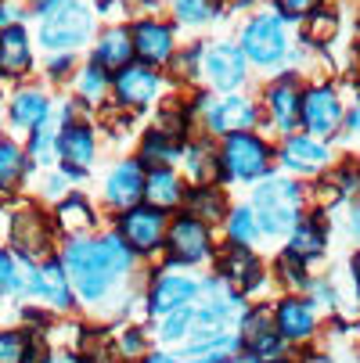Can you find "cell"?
Segmentation results:
<instances>
[{
    "mask_svg": "<svg viewBox=\"0 0 360 363\" xmlns=\"http://www.w3.org/2000/svg\"><path fill=\"white\" fill-rule=\"evenodd\" d=\"M69 284L80 302L101 306L133 270L141 259L119 241L116 230H94L87 238H69L58 248Z\"/></svg>",
    "mask_w": 360,
    "mask_h": 363,
    "instance_id": "1",
    "label": "cell"
},
{
    "mask_svg": "<svg viewBox=\"0 0 360 363\" xmlns=\"http://www.w3.org/2000/svg\"><path fill=\"white\" fill-rule=\"evenodd\" d=\"M249 205L263 238H288L299 216L310 209V184H302L299 177H288V173H271L252 184Z\"/></svg>",
    "mask_w": 360,
    "mask_h": 363,
    "instance_id": "2",
    "label": "cell"
},
{
    "mask_svg": "<svg viewBox=\"0 0 360 363\" xmlns=\"http://www.w3.org/2000/svg\"><path fill=\"white\" fill-rule=\"evenodd\" d=\"M8 248H15L26 263H40L47 255H58L62 238L58 227L50 220V209L33 198V194H18L8 198V234H4Z\"/></svg>",
    "mask_w": 360,
    "mask_h": 363,
    "instance_id": "3",
    "label": "cell"
},
{
    "mask_svg": "<svg viewBox=\"0 0 360 363\" xmlns=\"http://www.w3.org/2000/svg\"><path fill=\"white\" fill-rule=\"evenodd\" d=\"M217 155H220V184L224 187H238V184L252 187L256 180L278 173L274 140L263 137L260 130H241V133L220 137Z\"/></svg>",
    "mask_w": 360,
    "mask_h": 363,
    "instance_id": "4",
    "label": "cell"
},
{
    "mask_svg": "<svg viewBox=\"0 0 360 363\" xmlns=\"http://www.w3.org/2000/svg\"><path fill=\"white\" fill-rule=\"evenodd\" d=\"M36 40L47 55H76L94 40V8L87 0H58L36 15Z\"/></svg>",
    "mask_w": 360,
    "mask_h": 363,
    "instance_id": "5",
    "label": "cell"
},
{
    "mask_svg": "<svg viewBox=\"0 0 360 363\" xmlns=\"http://www.w3.org/2000/svg\"><path fill=\"white\" fill-rule=\"evenodd\" d=\"M217 255V238L213 227L202 223L187 213H173L166 223V241H163V267L173 270H191V267H205Z\"/></svg>",
    "mask_w": 360,
    "mask_h": 363,
    "instance_id": "6",
    "label": "cell"
},
{
    "mask_svg": "<svg viewBox=\"0 0 360 363\" xmlns=\"http://www.w3.org/2000/svg\"><path fill=\"white\" fill-rule=\"evenodd\" d=\"M166 90H170V76L166 69H151V65H126L123 72L112 76V105L130 112V116H141L148 108H159L166 101Z\"/></svg>",
    "mask_w": 360,
    "mask_h": 363,
    "instance_id": "7",
    "label": "cell"
},
{
    "mask_svg": "<svg viewBox=\"0 0 360 363\" xmlns=\"http://www.w3.org/2000/svg\"><path fill=\"white\" fill-rule=\"evenodd\" d=\"M238 47L245 62L260 65V69H278L285 58H288V22L278 15V11H260L252 15L245 26H241V36H238Z\"/></svg>",
    "mask_w": 360,
    "mask_h": 363,
    "instance_id": "8",
    "label": "cell"
},
{
    "mask_svg": "<svg viewBox=\"0 0 360 363\" xmlns=\"http://www.w3.org/2000/svg\"><path fill=\"white\" fill-rule=\"evenodd\" d=\"M342 123H346L342 90L328 79L306 83L302 101H299V130L310 133V137H321V140H332V137L342 133Z\"/></svg>",
    "mask_w": 360,
    "mask_h": 363,
    "instance_id": "9",
    "label": "cell"
},
{
    "mask_svg": "<svg viewBox=\"0 0 360 363\" xmlns=\"http://www.w3.org/2000/svg\"><path fill=\"white\" fill-rule=\"evenodd\" d=\"M101 155V137L94 130V119H65L62 116V133H58V173L69 177V184H83Z\"/></svg>",
    "mask_w": 360,
    "mask_h": 363,
    "instance_id": "10",
    "label": "cell"
},
{
    "mask_svg": "<svg viewBox=\"0 0 360 363\" xmlns=\"http://www.w3.org/2000/svg\"><path fill=\"white\" fill-rule=\"evenodd\" d=\"M263 126V112H260V101L256 97H245L241 90L238 94H220V97H209L205 112L198 116V133L205 137H231V133H241V130H260Z\"/></svg>",
    "mask_w": 360,
    "mask_h": 363,
    "instance_id": "11",
    "label": "cell"
},
{
    "mask_svg": "<svg viewBox=\"0 0 360 363\" xmlns=\"http://www.w3.org/2000/svg\"><path fill=\"white\" fill-rule=\"evenodd\" d=\"M166 223L170 213L163 209H151V205H133L126 213L112 216V230L119 234V241L137 255V259H156L163 255V241H166Z\"/></svg>",
    "mask_w": 360,
    "mask_h": 363,
    "instance_id": "12",
    "label": "cell"
},
{
    "mask_svg": "<svg viewBox=\"0 0 360 363\" xmlns=\"http://www.w3.org/2000/svg\"><path fill=\"white\" fill-rule=\"evenodd\" d=\"M302 76L295 69H285L278 72L263 94H260V112H263V123L278 133V137H288V133H299V101H302Z\"/></svg>",
    "mask_w": 360,
    "mask_h": 363,
    "instance_id": "13",
    "label": "cell"
},
{
    "mask_svg": "<svg viewBox=\"0 0 360 363\" xmlns=\"http://www.w3.org/2000/svg\"><path fill=\"white\" fill-rule=\"evenodd\" d=\"M274 159H278V169L288 173V177H321L335 166V151L328 140L321 137H310V133H288L274 144Z\"/></svg>",
    "mask_w": 360,
    "mask_h": 363,
    "instance_id": "14",
    "label": "cell"
},
{
    "mask_svg": "<svg viewBox=\"0 0 360 363\" xmlns=\"http://www.w3.org/2000/svg\"><path fill=\"white\" fill-rule=\"evenodd\" d=\"M249 79V62L238 43H205L202 47V83L217 94H238Z\"/></svg>",
    "mask_w": 360,
    "mask_h": 363,
    "instance_id": "15",
    "label": "cell"
},
{
    "mask_svg": "<svg viewBox=\"0 0 360 363\" xmlns=\"http://www.w3.org/2000/svg\"><path fill=\"white\" fill-rule=\"evenodd\" d=\"M238 342H241V352L245 359L252 363H263V359H274V356H285L288 342L278 335L274 328V317H271V306H245V313L238 317Z\"/></svg>",
    "mask_w": 360,
    "mask_h": 363,
    "instance_id": "16",
    "label": "cell"
},
{
    "mask_svg": "<svg viewBox=\"0 0 360 363\" xmlns=\"http://www.w3.org/2000/svg\"><path fill=\"white\" fill-rule=\"evenodd\" d=\"M198 291H202V277L187 274V270H173V267H163V274H156L148 281V291H144V309L151 317H166L173 309H184L191 302H198Z\"/></svg>",
    "mask_w": 360,
    "mask_h": 363,
    "instance_id": "17",
    "label": "cell"
},
{
    "mask_svg": "<svg viewBox=\"0 0 360 363\" xmlns=\"http://www.w3.org/2000/svg\"><path fill=\"white\" fill-rule=\"evenodd\" d=\"M213 263H217V277L227 288H234L238 295H252L267 284V263L256 255V248L224 245V248H217Z\"/></svg>",
    "mask_w": 360,
    "mask_h": 363,
    "instance_id": "18",
    "label": "cell"
},
{
    "mask_svg": "<svg viewBox=\"0 0 360 363\" xmlns=\"http://www.w3.org/2000/svg\"><path fill=\"white\" fill-rule=\"evenodd\" d=\"M144 166L133 159V155H123V159L112 162V169L101 180V205L109 213H126L133 205L144 201Z\"/></svg>",
    "mask_w": 360,
    "mask_h": 363,
    "instance_id": "19",
    "label": "cell"
},
{
    "mask_svg": "<svg viewBox=\"0 0 360 363\" xmlns=\"http://www.w3.org/2000/svg\"><path fill=\"white\" fill-rule=\"evenodd\" d=\"M271 317L278 335L288 345H302L317 335V306L306 291H285L274 306H271Z\"/></svg>",
    "mask_w": 360,
    "mask_h": 363,
    "instance_id": "20",
    "label": "cell"
},
{
    "mask_svg": "<svg viewBox=\"0 0 360 363\" xmlns=\"http://www.w3.org/2000/svg\"><path fill=\"white\" fill-rule=\"evenodd\" d=\"M130 40H133V58L141 65H151V69H166L170 58L177 55V33H173V26L156 18V15L130 22Z\"/></svg>",
    "mask_w": 360,
    "mask_h": 363,
    "instance_id": "21",
    "label": "cell"
},
{
    "mask_svg": "<svg viewBox=\"0 0 360 363\" xmlns=\"http://www.w3.org/2000/svg\"><path fill=\"white\" fill-rule=\"evenodd\" d=\"M29 298H36L40 306H50V309H72L76 302V291L69 284V274L62 267L58 255H47L40 263H33V274H29Z\"/></svg>",
    "mask_w": 360,
    "mask_h": 363,
    "instance_id": "22",
    "label": "cell"
},
{
    "mask_svg": "<svg viewBox=\"0 0 360 363\" xmlns=\"http://www.w3.org/2000/svg\"><path fill=\"white\" fill-rule=\"evenodd\" d=\"M50 112H55V97H50L47 86H36V83L15 86L8 94V105H4V116H8V130L11 133H29Z\"/></svg>",
    "mask_w": 360,
    "mask_h": 363,
    "instance_id": "23",
    "label": "cell"
},
{
    "mask_svg": "<svg viewBox=\"0 0 360 363\" xmlns=\"http://www.w3.org/2000/svg\"><path fill=\"white\" fill-rule=\"evenodd\" d=\"M50 220H55L58 227V238L69 241V238H87L94 230H101V213H97V205L83 194V191H69L62 194L55 205H50Z\"/></svg>",
    "mask_w": 360,
    "mask_h": 363,
    "instance_id": "24",
    "label": "cell"
},
{
    "mask_svg": "<svg viewBox=\"0 0 360 363\" xmlns=\"http://www.w3.org/2000/svg\"><path fill=\"white\" fill-rule=\"evenodd\" d=\"M328 238H332V220H328V209H306L299 216V223L288 230V241L285 248L306 263H314L328 252Z\"/></svg>",
    "mask_w": 360,
    "mask_h": 363,
    "instance_id": "25",
    "label": "cell"
},
{
    "mask_svg": "<svg viewBox=\"0 0 360 363\" xmlns=\"http://www.w3.org/2000/svg\"><path fill=\"white\" fill-rule=\"evenodd\" d=\"M231 205H234L231 201V187H224V184H187L180 213L209 223L217 230L224 223V216L231 213Z\"/></svg>",
    "mask_w": 360,
    "mask_h": 363,
    "instance_id": "26",
    "label": "cell"
},
{
    "mask_svg": "<svg viewBox=\"0 0 360 363\" xmlns=\"http://www.w3.org/2000/svg\"><path fill=\"white\" fill-rule=\"evenodd\" d=\"M187 184H220V155H217V140L205 133H191L180 155V166Z\"/></svg>",
    "mask_w": 360,
    "mask_h": 363,
    "instance_id": "27",
    "label": "cell"
},
{
    "mask_svg": "<svg viewBox=\"0 0 360 363\" xmlns=\"http://www.w3.org/2000/svg\"><path fill=\"white\" fill-rule=\"evenodd\" d=\"M33 72V36L26 29V22L8 26L0 33V79L22 83Z\"/></svg>",
    "mask_w": 360,
    "mask_h": 363,
    "instance_id": "28",
    "label": "cell"
},
{
    "mask_svg": "<svg viewBox=\"0 0 360 363\" xmlns=\"http://www.w3.org/2000/svg\"><path fill=\"white\" fill-rule=\"evenodd\" d=\"M184 191H187V180L177 166H159L144 173V205H151V209H163L170 216L180 213Z\"/></svg>",
    "mask_w": 360,
    "mask_h": 363,
    "instance_id": "29",
    "label": "cell"
},
{
    "mask_svg": "<svg viewBox=\"0 0 360 363\" xmlns=\"http://www.w3.org/2000/svg\"><path fill=\"white\" fill-rule=\"evenodd\" d=\"M90 62L101 65L109 76L123 72L126 65H133V40H130V26H109L101 29L94 47H90Z\"/></svg>",
    "mask_w": 360,
    "mask_h": 363,
    "instance_id": "30",
    "label": "cell"
},
{
    "mask_svg": "<svg viewBox=\"0 0 360 363\" xmlns=\"http://www.w3.org/2000/svg\"><path fill=\"white\" fill-rule=\"evenodd\" d=\"M184 137L177 133H166L159 126H148L141 130V140L133 147V159L144 166V169H159V166H180V155H184Z\"/></svg>",
    "mask_w": 360,
    "mask_h": 363,
    "instance_id": "31",
    "label": "cell"
},
{
    "mask_svg": "<svg viewBox=\"0 0 360 363\" xmlns=\"http://www.w3.org/2000/svg\"><path fill=\"white\" fill-rule=\"evenodd\" d=\"M33 173V162L11 133H0V198H18L26 191V180Z\"/></svg>",
    "mask_w": 360,
    "mask_h": 363,
    "instance_id": "32",
    "label": "cell"
},
{
    "mask_svg": "<svg viewBox=\"0 0 360 363\" xmlns=\"http://www.w3.org/2000/svg\"><path fill=\"white\" fill-rule=\"evenodd\" d=\"M58 133H62V112H50L40 126H33L22 140L33 169H55L58 166Z\"/></svg>",
    "mask_w": 360,
    "mask_h": 363,
    "instance_id": "33",
    "label": "cell"
},
{
    "mask_svg": "<svg viewBox=\"0 0 360 363\" xmlns=\"http://www.w3.org/2000/svg\"><path fill=\"white\" fill-rule=\"evenodd\" d=\"M241 352V342L234 331H224V335H202V338H187L184 349H180V363H202V359H220V356H234Z\"/></svg>",
    "mask_w": 360,
    "mask_h": 363,
    "instance_id": "34",
    "label": "cell"
},
{
    "mask_svg": "<svg viewBox=\"0 0 360 363\" xmlns=\"http://www.w3.org/2000/svg\"><path fill=\"white\" fill-rule=\"evenodd\" d=\"M29 274H33V263H26V259L0 245V298H22L29 291Z\"/></svg>",
    "mask_w": 360,
    "mask_h": 363,
    "instance_id": "35",
    "label": "cell"
},
{
    "mask_svg": "<svg viewBox=\"0 0 360 363\" xmlns=\"http://www.w3.org/2000/svg\"><path fill=\"white\" fill-rule=\"evenodd\" d=\"M72 79H76V97L83 101V105H90V108H101L112 97V76L101 65H94L90 58H87V65L76 69Z\"/></svg>",
    "mask_w": 360,
    "mask_h": 363,
    "instance_id": "36",
    "label": "cell"
},
{
    "mask_svg": "<svg viewBox=\"0 0 360 363\" xmlns=\"http://www.w3.org/2000/svg\"><path fill=\"white\" fill-rule=\"evenodd\" d=\"M224 245H245V248H256V241H260L263 234H260V223H256V213H252V205L245 201H238V205H231V213L224 216Z\"/></svg>",
    "mask_w": 360,
    "mask_h": 363,
    "instance_id": "37",
    "label": "cell"
},
{
    "mask_svg": "<svg viewBox=\"0 0 360 363\" xmlns=\"http://www.w3.org/2000/svg\"><path fill=\"white\" fill-rule=\"evenodd\" d=\"M220 8H224V0H170V15L184 29H202V26L217 22Z\"/></svg>",
    "mask_w": 360,
    "mask_h": 363,
    "instance_id": "38",
    "label": "cell"
},
{
    "mask_svg": "<svg viewBox=\"0 0 360 363\" xmlns=\"http://www.w3.org/2000/svg\"><path fill=\"white\" fill-rule=\"evenodd\" d=\"M202 47H205V43H198V40H195V43H187L184 50L177 47V55H173V58H170V65H166V69H170V72H166V76H170V83L195 86V83L202 79Z\"/></svg>",
    "mask_w": 360,
    "mask_h": 363,
    "instance_id": "39",
    "label": "cell"
},
{
    "mask_svg": "<svg viewBox=\"0 0 360 363\" xmlns=\"http://www.w3.org/2000/svg\"><path fill=\"white\" fill-rule=\"evenodd\" d=\"M274 277L288 288V291H306L310 288V263L306 259H299V255H292L288 248H281L278 252V259H274Z\"/></svg>",
    "mask_w": 360,
    "mask_h": 363,
    "instance_id": "40",
    "label": "cell"
},
{
    "mask_svg": "<svg viewBox=\"0 0 360 363\" xmlns=\"http://www.w3.org/2000/svg\"><path fill=\"white\" fill-rule=\"evenodd\" d=\"M328 180L339 194V201H356L360 198V155H346L342 162L328 169Z\"/></svg>",
    "mask_w": 360,
    "mask_h": 363,
    "instance_id": "41",
    "label": "cell"
},
{
    "mask_svg": "<svg viewBox=\"0 0 360 363\" xmlns=\"http://www.w3.org/2000/svg\"><path fill=\"white\" fill-rule=\"evenodd\" d=\"M33 352V338L22 328H8L0 331V363H26Z\"/></svg>",
    "mask_w": 360,
    "mask_h": 363,
    "instance_id": "42",
    "label": "cell"
},
{
    "mask_svg": "<svg viewBox=\"0 0 360 363\" xmlns=\"http://www.w3.org/2000/svg\"><path fill=\"white\" fill-rule=\"evenodd\" d=\"M191 328H195V302L184 306V309H173V313L163 317L159 338H163V342H187V338H191Z\"/></svg>",
    "mask_w": 360,
    "mask_h": 363,
    "instance_id": "43",
    "label": "cell"
},
{
    "mask_svg": "<svg viewBox=\"0 0 360 363\" xmlns=\"http://www.w3.org/2000/svg\"><path fill=\"white\" fill-rule=\"evenodd\" d=\"M302 26H306V43H328L339 33V15L328 11V8H321V11H314L310 18H306Z\"/></svg>",
    "mask_w": 360,
    "mask_h": 363,
    "instance_id": "44",
    "label": "cell"
},
{
    "mask_svg": "<svg viewBox=\"0 0 360 363\" xmlns=\"http://www.w3.org/2000/svg\"><path fill=\"white\" fill-rule=\"evenodd\" d=\"M324 8V0H274V11L285 18V22H306L314 11Z\"/></svg>",
    "mask_w": 360,
    "mask_h": 363,
    "instance_id": "45",
    "label": "cell"
},
{
    "mask_svg": "<svg viewBox=\"0 0 360 363\" xmlns=\"http://www.w3.org/2000/svg\"><path fill=\"white\" fill-rule=\"evenodd\" d=\"M116 349H119V356H123V363H130V359H141L144 352H148V338H144V331L141 328H126L119 338H116Z\"/></svg>",
    "mask_w": 360,
    "mask_h": 363,
    "instance_id": "46",
    "label": "cell"
},
{
    "mask_svg": "<svg viewBox=\"0 0 360 363\" xmlns=\"http://www.w3.org/2000/svg\"><path fill=\"white\" fill-rule=\"evenodd\" d=\"M43 76H47V83H50V86L69 83V79L76 76V55H50V62H47Z\"/></svg>",
    "mask_w": 360,
    "mask_h": 363,
    "instance_id": "47",
    "label": "cell"
},
{
    "mask_svg": "<svg viewBox=\"0 0 360 363\" xmlns=\"http://www.w3.org/2000/svg\"><path fill=\"white\" fill-rule=\"evenodd\" d=\"M26 11L29 8H18V4H11V0H0V33H4L8 26L26 22Z\"/></svg>",
    "mask_w": 360,
    "mask_h": 363,
    "instance_id": "48",
    "label": "cell"
},
{
    "mask_svg": "<svg viewBox=\"0 0 360 363\" xmlns=\"http://www.w3.org/2000/svg\"><path fill=\"white\" fill-rule=\"evenodd\" d=\"M43 363H83V356L76 349H50L43 352Z\"/></svg>",
    "mask_w": 360,
    "mask_h": 363,
    "instance_id": "49",
    "label": "cell"
},
{
    "mask_svg": "<svg viewBox=\"0 0 360 363\" xmlns=\"http://www.w3.org/2000/svg\"><path fill=\"white\" fill-rule=\"evenodd\" d=\"M342 130H349V133H356V137H360V90H356L353 108H346V123H342Z\"/></svg>",
    "mask_w": 360,
    "mask_h": 363,
    "instance_id": "50",
    "label": "cell"
},
{
    "mask_svg": "<svg viewBox=\"0 0 360 363\" xmlns=\"http://www.w3.org/2000/svg\"><path fill=\"white\" fill-rule=\"evenodd\" d=\"M346 227H349V234H353V238H360V198H356V201H349Z\"/></svg>",
    "mask_w": 360,
    "mask_h": 363,
    "instance_id": "51",
    "label": "cell"
},
{
    "mask_svg": "<svg viewBox=\"0 0 360 363\" xmlns=\"http://www.w3.org/2000/svg\"><path fill=\"white\" fill-rule=\"evenodd\" d=\"M141 363H180V359H177V356H170V352H159V349H156V352H144V356H141Z\"/></svg>",
    "mask_w": 360,
    "mask_h": 363,
    "instance_id": "52",
    "label": "cell"
},
{
    "mask_svg": "<svg viewBox=\"0 0 360 363\" xmlns=\"http://www.w3.org/2000/svg\"><path fill=\"white\" fill-rule=\"evenodd\" d=\"M349 277H353V288H356V295H360V248L349 255Z\"/></svg>",
    "mask_w": 360,
    "mask_h": 363,
    "instance_id": "53",
    "label": "cell"
},
{
    "mask_svg": "<svg viewBox=\"0 0 360 363\" xmlns=\"http://www.w3.org/2000/svg\"><path fill=\"white\" fill-rule=\"evenodd\" d=\"M50 4H58V0H26V8H29L33 15H40V11H47Z\"/></svg>",
    "mask_w": 360,
    "mask_h": 363,
    "instance_id": "54",
    "label": "cell"
},
{
    "mask_svg": "<svg viewBox=\"0 0 360 363\" xmlns=\"http://www.w3.org/2000/svg\"><path fill=\"white\" fill-rule=\"evenodd\" d=\"M263 363H299V359H288V356H274V359H263Z\"/></svg>",
    "mask_w": 360,
    "mask_h": 363,
    "instance_id": "55",
    "label": "cell"
},
{
    "mask_svg": "<svg viewBox=\"0 0 360 363\" xmlns=\"http://www.w3.org/2000/svg\"><path fill=\"white\" fill-rule=\"evenodd\" d=\"M202 363H234V356H220V359H202Z\"/></svg>",
    "mask_w": 360,
    "mask_h": 363,
    "instance_id": "56",
    "label": "cell"
}]
</instances>
